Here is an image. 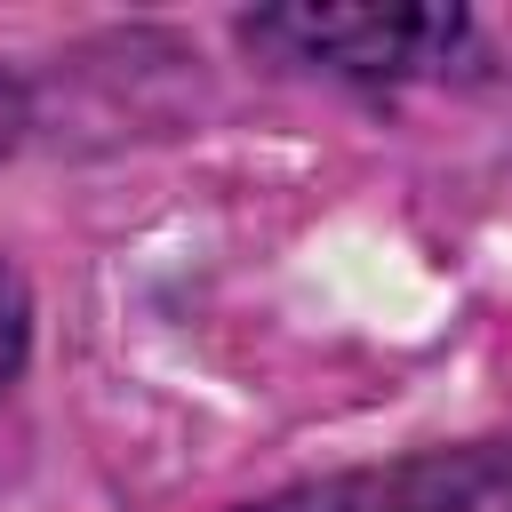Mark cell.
Returning <instances> with one entry per match:
<instances>
[{
	"instance_id": "2",
	"label": "cell",
	"mask_w": 512,
	"mask_h": 512,
	"mask_svg": "<svg viewBox=\"0 0 512 512\" xmlns=\"http://www.w3.org/2000/svg\"><path fill=\"white\" fill-rule=\"evenodd\" d=\"M256 512H512V456L504 448H424L400 464L304 480Z\"/></svg>"
},
{
	"instance_id": "1",
	"label": "cell",
	"mask_w": 512,
	"mask_h": 512,
	"mask_svg": "<svg viewBox=\"0 0 512 512\" xmlns=\"http://www.w3.org/2000/svg\"><path fill=\"white\" fill-rule=\"evenodd\" d=\"M248 32L352 80H408L456 56L464 8H272V16H248Z\"/></svg>"
},
{
	"instance_id": "4",
	"label": "cell",
	"mask_w": 512,
	"mask_h": 512,
	"mask_svg": "<svg viewBox=\"0 0 512 512\" xmlns=\"http://www.w3.org/2000/svg\"><path fill=\"white\" fill-rule=\"evenodd\" d=\"M8 136H16V96H8V80H0V152H8Z\"/></svg>"
},
{
	"instance_id": "3",
	"label": "cell",
	"mask_w": 512,
	"mask_h": 512,
	"mask_svg": "<svg viewBox=\"0 0 512 512\" xmlns=\"http://www.w3.org/2000/svg\"><path fill=\"white\" fill-rule=\"evenodd\" d=\"M24 336H32V304H24V280L0 264V384H16V368H24Z\"/></svg>"
}]
</instances>
